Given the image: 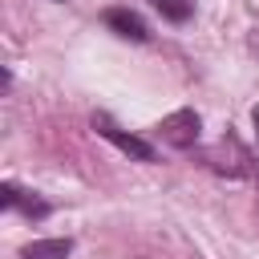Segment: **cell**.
Instances as JSON below:
<instances>
[{"label": "cell", "mask_w": 259, "mask_h": 259, "mask_svg": "<svg viewBox=\"0 0 259 259\" xmlns=\"http://www.w3.org/2000/svg\"><path fill=\"white\" fill-rule=\"evenodd\" d=\"M93 130L109 142V146H117L125 158H134V162H154V146L150 142H142L138 134H125L121 125H113L105 113H93Z\"/></svg>", "instance_id": "cell-1"}, {"label": "cell", "mask_w": 259, "mask_h": 259, "mask_svg": "<svg viewBox=\"0 0 259 259\" xmlns=\"http://www.w3.org/2000/svg\"><path fill=\"white\" fill-rule=\"evenodd\" d=\"M198 130H202V121H198L194 109H174V113H166V117L158 121L162 142H166V146H178V150L194 146V142H198Z\"/></svg>", "instance_id": "cell-2"}, {"label": "cell", "mask_w": 259, "mask_h": 259, "mask_svg": "<svg viewBox=\"0 0 259 259\" xmlns=\"http://www.w3.org/2000/svg\"><path fill=\"white\" fill-rule=\"evenodd\" d=\"M105 28L109 32H117L121 40H134V45H142V40H150V28H146V20L138 16V12H130V8H105Z\"/></svg>", "instance_id": "cell-3"}, {"label": "cell", "mask_w": 259, "mask_h": 259, "mask_svg": "<svg viewBox=\"0 0 259 259\" xmlns=\"http://www.w3.org/2000/svg\"><path fill=\"white\" fill-rule=\"evenodd\" d=\"M0 202L12 206V210H24V214H32V219H45V214H49V202H45V198H36V194H28V190H20V186H12V182L0 186Z\"/></svg>", "instance_id": "cell-4"}, {"label": "cell", "mask_w": 259, "mask_h": 259, "mask_svg": "<svg viewBox=\"0 0 259 259\" xmlns=\"http://www.w3.org/2000/svg\"><path fill=\"white\" fill-rule=\"evenodd\" d=\"M69 251H73L69 239H36L20 251V259H69Z\"/></svg>", "instance_id": "cell-5"}, {"label": "cell", "mask_w": 259, "mask_h": 259, "mask_svg": "<svg viewBox=\"0 0 259 259\" xmlns=\"http://www.w3.org/2000/svg\"><path fill=\"white\" fill-rule=\"evenodd\" d=\"M154 8H158L166 20H174V24L190 20V0H154Z\"/></svg>", "instance_id": "cell-6"}, {"label": "cell", "mask_w": 259, "mask_h": 259, "mask_svg": "<svg viewBox=\"0 0 259 259\" xmlns=\"http://www.w3.org/2000/svg\"><path fill=\"white\" fill-rule=\"evenodd\" d=\"M251 49H255V53H259V28H255V32H251Z\"/></svg>", "instance_id": "cell-7"}, {"label": "cell", "mask_w": 259, "mask_h": 259, "mask_svg": "<svg viewBox=\"0 0 259 259\" xmlns=\"http://www.w3.org/2000/svg\"><path fill=\"white\" fill-rule=\"evenodd\" d=\"M255 130H259V105H255Z\"/></svg>", "instance_id": "cell-8"}]
</instances>
